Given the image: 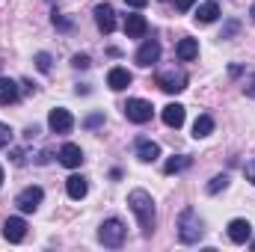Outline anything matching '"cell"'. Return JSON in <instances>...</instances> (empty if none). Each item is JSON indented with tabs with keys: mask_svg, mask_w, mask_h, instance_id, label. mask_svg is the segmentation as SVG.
Returning a JSON list of instances; mask_svg holds the SVG:
<instances>
[{
	"mask_svg": "<svg viewBox=\"0 0 255 252\" xmlns=\"http://www.w3.org/2000/svg\"><path fill=\"white\" fill-rule=\"evenodd\" d=\"M217 18H220V6H217V0L199 3V9H196V21H199V24H214Z\"/></svg>",
	"mask_w": 255,
	"mask_h": 252,
	"instance_id": "ac0fdd59",
	"label": "cell"
},
{
	"mask_svg": "<svg viewBox=\"0 0 255 252\" xmlns=\"http://www.w3.org/2000/svg\"><path fill=\"white\" fill-rule=\"evenodd\" d=\"M65 193H68V199L80 202V199L89 193V184H86V178H83V175H71V178L65 181Z\"/></svg>",
	"mask_w": 255,
	"mask_h": 252,
	"instance_id": "e0dca14e",
	"label": "cell"
},
{
	"mask_svg": "<svg viewBox=\"0 0 255 252\" xmlns=\"http://www.w3.org/2000/svg\"><path fill=\"white\" fill-rule=\"evenodd\" d=\"M60 163H63V166H68V169H77V166L83 163V151H80V145L65 142L63 148H60Z\"/></svg>",
	"mask_w": 255,
	"mask_h": 252,
	"instance_id": "9a60e30c",
	"label": "cell"
},
{
	"mask_svg": "<svg viewBox=\"0 0 255 252\" xmlns=\"http://www.w3.org/2000/svg\"><path fill=\"white\" fill-rule=\"evenodd\" d=\"M193 3H196V0H175V9H178V12H187Z\"/></svg>",
	"mask_w": 255,
	"mask_h": 252,
	"instance_id": "4dcf8cb0",
	"label": "cell"
},
{
	"mask_svg": "<svg viewBox=\"0 0 255 252\" xmlns=\"http://www.w3.org/2000/svg\"><path fill=\"white\" fill-rule=\"evenodd\" d=\"M214 133V119L208 116V113H202L196 122H193V136L196 139H205V136H211Z\"/></svg>",
	"mask_w": 255,
	"mask_h": 252,
	"instance_id": "7402d4cb",
	"label": "cell"
},
{
	"mask_svg": "<svg viewBox=\"0 0 255 252\" xmlns=\"http://www.w3.org/2000/svg\"><path fill=\"white\" fill-rule=\"evenodd\" d=\"M250 15H253V21H255V3H253V9H250Z\"/></svg>",
	"mask_w": 255,
	"mask_h": 252,
	"instance_id": "d590c367",
	"label": "cell"
},
{
	"mask_svg": "<svg viewBox=\"0 0 255 252\" xmlns=\"http://www.w3.org/2000/svg\"><path fill=\"white\" fill-rule=\"evenodd\" d=\"M0 187H3V166H0Z\"/></svg>",
	"mask_w": 255,
	"mask_h": 252,
	"instance_id": "8d00e7d4",
	"label": "cell"
},
{
	"mask_svg": "<svg viewBox=\"0 0 255 252\" xmlns=\"http://www.w3.org/2000/svg\"><path fill=\"white\" fill-rule=\"evenodd\" d=\"M71 65H74V68H89V57H86V54H74V57H71Z\"/></svg>",
	"mask_w": 255,
	"mask_h": 252,
	"instance_id": "484cf974",
	"label": "cell"
},
{
	"mask_svg": "<svg viewBox=\"0 0 255 252\" xmlns=\"http://www.w3.org/2000/svg\"><path fill=\"white\" fill-rule=\"evenodd\" d=\"M128 205H130V211H133V217H136V223H139V229H142V235L145 238H151V232H154V223H157V214H154V199H151V193H145V190H130L128 193Z\"/></svg>",
	"mask_w": 255,
	"mask_h": 252,
	"instance_id": "6da1fadb",
	"label": "cell"
},
{
	"mask_svg": "<svg viewBox=\"0 0 255 252\" xmlns=\"http://www.w3.org/2000/svg\"><path fill=\"white\" fill-rule=\"evenodd\" d=\"M250 238H253L250 220H232V223H229V241H232V244H247Z\"/></svg>",
	"mask_w": 255,
	"mask_h": 252,
	"instance_id": "4fadbf2b",
	"label": "cell"
},
{
	"mask_svg": "<svg viewBox=\"0 0 255 252\" xmlns=\"http://www.w3.org/2000/svg\"><path fill=\"white\" fill-rule=\"evenodd\" d=\"M12 136H15V130L0 122V148H9V145H12Z\"/></svg>",
	"mask_w": 255,
	"mask_h": 252,
	"instance_id": "cb8c5ba5",
	"label": "cell"
},
{
	"mask_svg": "<svg viewBox=\"0 0 255 252\" xmlns=\"http://www.w3.org/2000/svg\"><path fill=\"white\" fill-rule=\"evenodd\" d=\"M136 157H139L142 163H154V160L160 157V145L151 142V139H136Z\"/></svg>",
	"mask_w": 255,
	"mask_h": 252,
	"instance_id": "2e32d148",
	"label": "cell"
},
{
	"mask_svg": "<svg viewBox=\"0 0 255 252\" xmlns=\"http://www.w3.org/2000/svg\"><path fill=\"white\" fill-rule=\"evenodd\" d=\"M175 54H178L181 63H190V60L199 57V42H196V39H181L178 48H175Z\"/></svg>",
	"mask_w": 255,
	"mask_h": 252,
	"instance_id": "d6986e66",
	"label": "cell"
},
{
	"mask_svg": "<svg viewBox=\"0 0 255 252\" xmlns=\"http://www.w3.org/2000/svg\"><path fill=\"white\" fill-rule=\"evenodd\" d=\"M238 27H241V24H238V21H229V24H226V30H223V36H220V39H229V36H232V33H238Z\"/></svg>",
	"mask_w": 255,
	"mask_h": 252,
	"instance_id": "f1b7e54d",
	"label": "cell"
},
{
	"mask_svg": "<svg viewBox=\"0 0 255 252\" xmlns=\"http://www.w3.org/2000/svg\"><path fill=\"white\" fill-rule=\"evenodd\" d=\"M36 68L39 71H51V54H45V51L36 54Z\"/></svg>",
	"mask_w": 255,
	"mask_h": 252,
	"instance_id": "d4e9b609",
	"label": "cell"
},
{
	"mask_svg": "<svg viewBox=\"0 0 255 252\" xmlns=\"http://www.w3.org/2000/svg\"><path fill=\"white\" fill-rule=\"evenodd\" d=\"M95 24H98L101 33H113V30H116V12H113L110 3L95 6Z\"/></svg>",
	"mask_w": 255,
	"mask_h": 252,
	"instance_id": "30bf717a",
	"label": "cell"
},
{
	"mask_svg": "<svg viewBox=\"0 0 255 252\" xmlns=\"http://www.w3.org/2000/svg\"><path fill=\"white\" fill-rule=\"evenodd\" d=\"M157 86H160L163 92H169V95H178V92L187 89V74H184L181 68L160 71V74H157Z\"/></svg>",
	"mask_w": 255,
	"mask_h": 252,
	"instance_id": "277c9868",
	"label": "cell"
},
{
	"mask_svg": "<svg viewBox=\"0 0 255 252\" xmlns=\"http://www.w3.org/2000/svg\"><path fill=\"white\" fill-rule=\"evenodd\" d=\"M12 163H18V166L24 163V151H21V148H15V151H12Z\"/></svg>",
	"mask_w": 255,
	"mask_h": 252,
	"instance_id": "1f68e13d",
	"label": "cell"
},
{
	"mask_svg": "<svg viewBox=\"0 0 255 252\" xmlns=\"http://www.w3.org/2000/svg\"><path fill=\"white\" fill-rule=\"evenodd\" d=\"M244 89H247V95H250V98H255V74L250 77V83H247Z\"/></svg>",
	"mask_w": 255,
	"mask_h": 252,
	"instance_id": "d6a6232c",
	"label": "cell"
},
{
	"mask_svg": "<svg viewBox=\"0 0 255 252\" xmlns=\"http://www.w3.org/2000/svg\"><path fill=\"white\" fill-rule=\"evenodd\" d=\"M15 101H18V83L0 77V104H15Z\"/></svg>",
	"mask_w": 255,
	"mask_h": 252,
	"instance_id": "ffe728a7",
	"label": "cell"
},
{
	"mask_svg": "<svg viewBox=\"0 0 255 252\" xmlns=\"http://www.w3.org/2000/svg\"><path fill=\"white\" fill-rule=\"evenodd\" d=\"M42 199H45V190L36 187V184H30V187H24L21 193H18L15 205H18V211H21V214H33V211L42 205Z\"/></svg>",
	"mask_w": 255,
	"mask_h": 252,
	"instance_id": "8992f818",
	"label": "cell"
},
{
	"mask_svg": "<svg viewBox=\"0 0 255 252\" xmlns=\"http://www.w3.org/2000/svg\"><path fill=\"white\" fill-rule=\"evenodd\" d=\"M36 133H39V127H36V125H33V127H27V130H24V136H27V139H33Z\"/></svg>",
	"mask_w": 255,
	"mask_h": 252,
	"instance_id": "e575fe53",
	"label": "cell"
},
{
	"mask_svg": "<svg viewBox=\"0 0 255 252\" xmlns=\"http://www.w3.org/2000/svg\"><path fill=\"white\" fill-rule=\"evenodd\" d=\"M130 80H133V74H130L128 68H122V65H116V68H110V71H107V86H110L113 92L128 89V86H130Z\"/></svg>",
	"mask_w": 255,
	"mask_h": 252,
	"instance_id": "8fae6325",
	"label": "cell"
},
{
	"mask_svg": "<svg viewBox=\"0 0 255 252\" xmlns=\"http://www.w3.org/2000/svg\"><path fill=\"white\" fill-rule=\"evenodd\" d=\"M190 163H193V160L187 157V154H172V157L163 163V172H166V175H175V172H184Z\"/></svg>",
	"mask_w": 255,
	"mask_h": 252,
	"instance_id": "44dd1931",
	"label": "cell"
},
{
	"mask_svg": "<svg viewBox=\"0 0 255 252\" xmlns=\"http://www.w3.org/2000/svg\"><path fill=\"white\" fill-rule=\"evenodd\" d=\"M125 223L122 220H116V217H110V220H104L101 226H98V241L104 244V247H110V250H119L122 244H125Z\"/></svg>",
	"mask_w": 255,
	"mask_h": 252,
	"instance_id": "3957f363",
	"label": "cell"
},
{
	"mask_svg": "<svg viewBox=\"0 0 255 252\" xmlns=\"http://www.w3.org/2000/svg\"><path fill=\"white\" fill-rule=\"evenodd\" d=\"M125 3H128V6H133V9H142L148 0H125Z\"/></svg>",
	"mask_w": 255,
	"mask_h": 252,
	"instance_id": "836d02e7",
	"label": "cell"
},
{
	"mask_svg": "<svg viewBox=\"0 0 255 252\" xmlns=\"http://www.w3.org/2000/svg\"><path fill=\"white\" fill-rule=\"evenodd\" d=\"M3 238H6L9 244H21V241L27 238V223H24V217H6V223H3Z\"/></svg>",
	"mask_w": 255,
	"mask_h": 252,
	"instance_id": "52a82bcc",
	"label": "cell"
},
{
	"mask_svg": "<svg viewBox=\"0 0 255 252\" xmlns=\"http://www.w3.org/2000/svg\"><path fill=\"white\" fill-rule=\"evenodd\" d=\"M148 33V21H145V15H128L125 18V36L128 39H142Z\"/></svg>",
	"mask_w": 255,
	"mask_h": 252,
	"instance_id": "5bb4252c",
	"label": "cell"
},
{
	"mask_svg": "<svg viewBox=\"0 0 255 252\" xmlns=\"http://www.w3.org/2000/svg\"><path fill=\"white\" fill-rule=\"evenodd\" d=\"M253 250H255V241H253Z\"/></svg>",
	"mask_w": 255,
	"mask_h": 252,
	"instance_id": "74e56055",
	"label": "cell"
},
{
	"mask_svg": "<svg viewBox=\"0 0 255 252\" xmlns=\"http://www.w3.org/2000/svg\"><path fill=\"white\" fill-rule=\"evenodd\" d=\"M54 27H60V30H68V27H71V21H65V18H60V15L54 12Z\"/></svg>",
	"mask_w": 255,
	"mask_h": 252,
	"instance_id": "f546056e",
	"label": "cell"
},
{
	"mask_svg": "<svg viewBox=\"0 0 255 252\" xmlns=\"http://www.w3.org/2000/svg\"><path fill=\"white\" fill-rule=\"evenodd\" d=\"M226 187H229V175H214V178L208 181V193H211V196H217L220 190H226Z\"/></svg>",
	"mask_w": 255,
	"mask_h": 252,
	"instance_id": "603a6c76",
	"label": "cell"
},
{
	"mask_svg": "<svg viewBox=\"0 0 255 252\" xmlns=\"http://www.w3.org/2000/svg\"><path fill=\"white\" fill-rule=\"evenodd\" d=\"M157 60H160V42L157 39H145L139 45V51H136V63L142 65V68H148V65H154Z\"/></svg>",
	"mask_w": 255,
	"mask_h": 252,
	"instance_id": "ba28073f",
	"label": "cell"
},
{
	"mask_svg": "<svg viewBox=\"0 0 255 252\" xmlns=\"http://www.w3.org/2000/svg\"><path fill=\"white\" fill-rule=\"evenodd\" d=\"M48 127H51L54 133H68V130L74 127V116H71L65 107H57V110H51V116H48Z\"/></svg>",
	"mask_w": 255,
	"mask_h": 252,
	"instance_id": "9c48e42d",
	"label": "cell"
},
{
	"mask_svg": "<svg viewBox=\"0 0 255 252\" xmlns=\"http://www.w3.org/2000/svg\"><path fill=\"white\" fill-rule=\"evenodd\" d=\"M151 113H154V107H151L145 98H128V104H125L128 122H133V125H145V122H151Z\"/></svg>",
	"mask_w": 255,
	"mask_h": 252,
	"instance_id": "5b68a950",
	"label": "cell"
},
{
	"mask_svg": "<svg viewBox=\"0 0 255 252\" xmlns=\"http://www.w3.org/2000/svg\"><path fill=\"white\" fill-rule=\"evenodd\" d=\"M101 122H104V113H92V116H89V119H86L83 125H86V127H98Z\"/></svg>",
	"mask_w": 255,
	"mask_h": 252,
	"instance_id": "4316f807",
	"label": "cell"
},
{
	"mask_svg": "<svg viewBox=\"0 0 255 252\" xmlns=\"http://www.w3.org/2000/svg\"><path fill=\"white\" fill-rule=\"evenodd\" d=\"M202 235H205V229H202L199 214H196L193 208H184V211L178 214V241H181V244H199Z\"/></svg>",
	"mask_w": 255,
	"mask_h": 252,
	"instance_id": "7a4b0ae2",
	"label": "cell"
},
{
	"mask_svg": "<svg viewBox=\"0 0 255 252\" xmlns=\"http://www.w3.org/2000/svg\"><path fill=\"white\" fill-rule=\"evenodd\" d=\"M160 116H163V125L166 127H175V130H178V127L184 125V119H187V110L175 101V104H166Z\"/></svg>",
	"mask_w": 255,
	"mask_h": 252,
	"instance_id": "7c38bea8",
	"label": "cell"
},
{
	"mask_svg": "<svg viewBox=\"0 0 255 252\" xmlns=\"http://www.w3.org/2000/svg\"><path fill=\"white\" fill-rule=\"evenodd\" d=\"M244 175H247V181H250V184H255V160H250V163L244 166Z\"/></svg>",
	"mask_w": 255,
	"mask_h": 252,
	"instance_id": "83f0119b",
	"label": "cell"
}]
</instances>
